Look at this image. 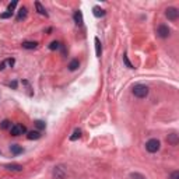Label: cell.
<instances>
[{
  "instance_id": "obj_3",
  "label": "cell",
  "mask_w": 179,
  "mask_h": 179,
  "mask_svg": "<svg viewBox=\"0 0 179 179\" xmlns=\"http://www.w3.org/2000/svg\"><path fill=\"white\" fill-rule=\"evenodd\" d=\"M25 132H27V129L24 125H13V126L10 128L11 136H21V134H24Z\"/></svg>"
},
{
  "instance_id": "obj_9",
  "label": "cell",
  "mask_w": 179,
  "mask_h": 179,
  "mask_svg": "<svg viewBox=\"0 0 179 179\" xmlns=\"http://www.w3.org/2000/svg\"><path fill=\"white\" fill-rule=\"evenodd\" d=\"M95 53H97V56L98 57H101V53H102V46H101V42H99L98 38H95Z\"/></svg>"
},
{
  "instance_id": "obj_24",
  "label": "cell",
  "mask_w": 179,
  "mask_h": 179,
  "mask_svg": "<svg viewBox=\"0 0 179 179\" xmlns=\"http://www.w3.org/2000/svg\"><path fill=\"white\" fill-rule=\"evenodd\" d=\"M16 6H17V1H16V0H14V1H11V3L9 4V11H10V13H13V10H14V7H16Z\"/></svg>"
},
{
  "instance_id": "obj_1",
  "label": "cell",
  "mask_w": 179,
  "mask_h": 179,
  "mask_svg": "<svg viewBox=\"0 0 179 179\" xmlns=\"http://www.w3.org/2000/svg\"><path fill=\"white\" fill-rule=\"evenodd\" d=\"M133 94L137 98H145L148 95V87L144 84H137L133 87Z\"/></svg>"
},
{
  "instance_id": "obj_12",
  "label": "cell",
  "mask_w": 179,
  "mask_h": 179,
  "mask_svg": "<svg viewBox=\"0 0 179 179\" xmlns=\"http://www.w3.org/2000/svg\"><path fill=\"white\" fill-rule=\"evenodd\" d=\"M92 11H94L95 17H104V16H105V10H102L101 7H94Z\"/></svg>"
},
{
  "instance_id": "obj_26",
  "label": "cell",
  "mask_w": 179,
  "mask_h": 179,
  "mask_svg": "<svg viewBox=\"0 0 179 179\" xmlns=\"http://www.w3.org/2000/svg\"><path fill=\"white\" fill-rule=\"evenodd\" d=\"M13 16V13H10V11H7V13H3V14H0V18H9Z\"/></svg>"
},
{
  "instance_id": "obj_20",
  "label": "cell",
  "mask_w": 179,
  "mask_h": 179,
  "mask_svg": "<svg viewBox=\"0 0 179 179\" xmlns=\"http://www.w3.org/2000/svg\"><path fill=\"white\" fill-rule=\"evenodd\" d=\"M133 179H145V176L144 175H141V174H137V172H134V174H132L130 175Z\"/></svg>"
},
{
  "instance_id": "obj_7",
  "label": "cell",
  "mask_w": 179,
  "mask_h": 179,
  "mask_svg": "<svg viewBox=\"0 0 179 179\" xmlns=\"http://www.w3.org/2000/svg\"><path fill=\"white\" fill-rule=\"evenodd\" d=\"M27 137L30 139V140H38L39 137H41V133L38 132V130H31V132H28L27 133Z\"/></svg>"
},
{
  "instance_id": "obj_5",
  "label": "cell",
  "mask_w": 179,
  "mask_h": 179,
  "mask_svg": "<svg viewBox=\"0 0 179 179\" xmlns=\"http://www.w3.org/2000/svg\"><path fill=\"white\" fill-rule=\"evenodd\" d=\"M157 34L160 38H168V37H169V28L166 25H164V24H161V25H158V28H157Z\"/></svg>"
},
{
  "instance_id": "obj_16",
  "label": "cell",
  "mask_w": 179,
  "mask_h": 179,
  "mask_svg": "<svg viewBox=\"0 0 179 179\" xmlns=\"http://www.w3.org/2000/svg\"><path fill=\"white\" fill-rule=\"evenodd\" d=\"M10 151H11L13 154H16V155H17V154L22 153V148H21V147H20L18 144H13L11 147H10Z\"/></svg>"
},
{
  "instance_id": "obj_21",
  "label": "cell",
  "mask_w": 179,
  "mask_h": 179,
  "mask_svg": "<svg viewBox=\"0 0 179 179\" xmlns=\"http://www.w3.org/2000/svg\"><path fill=\"white\" fill-rule=\"evenodd\" d=\"M59 46H60V43L55 41V42H52L51 45H49V49H51V51H55V49H57Z\"/></svg>"
},
{
  "instance_id": "obj_25",
  "label": "cell",
  "mask_w": 179,
  "mask_h": 179,
  "mask_svg": "<svg viewBox=\"0 0 179 179\" xmlns=\"http://www.w3.org/2000/svg\"><path fill=\"white\" fill-rule=\"evenodd\" d=\"M171 179H179V171H174L171 174Z\"/></svg>"
},
{
  "instance_id": "obj_22",
  "label": "cell",
  "mask_w": 179,
  "mask_h": 179,
  "mask_svg": "<svg viewBox=\"0 0 179 179\" xmlns=\"http://www.w3.org/2000/svg\"><path fill=\"white\" fill-rule=\"evenodd\" d=\"M123 62H125V64H126V66H128L129 69H133V64L130 63V62H129V59H128V56H126V55L123 56Z\"/></svg>"
},
{
  "instance_id": "obj_17",
  "label": "cell",
  "mask_w": 179,
  "mask_h": 179,
  "mask_svg": "<svg viewBox=\"0 0 179 179\" xmlns=\"http://www.w3.org/2000/svg\"><path fill=\"white\" fill-rule=\"evenodd\" d=\"M27 17V9L25 7H21V9L18 10V16H17V20L20 21V20H22V18Z\"/></svg>"
},
{
  "instance_id": "obj_6",
  "label": "cell",
  "mask_w": 179,
  "mask_h": 179,
  "mask_svg": "<svg viewBox=\"0 0 179 179\" xmlns=\"http://www.w3.org/2000/svg\"><path fill=\"white\" fill-rule=\"evenodd\" d=\"M6 169L11 171V172H20V171H22V165H20V164H9V165H6Z\"/></svg>"
},
{
  "instance_id": "obj_18",
  "label": "cell",
  "mask_w": 179,
  "mask_h": 179,
  "mask_svg": "<svg viewBox=\"0 0 179 179\" xmlns=\"http://www.w3.org/2000/svg\"><path fill=\"white\" fill-rule=\"evenodd\" d=\"M80 136H81V130L80 129H76V130H74V133H73L72 136H70V140H77V139H80Z\"/></svg>"
},
{
  "instance_id": "obj_19",
  "label": "cell",
  "mask_w": 179,
  "mask_h": 179,
  "mask_svg": "<svg viewBox=\"0 0 179 179\" xmlns=\"http://www.w3.org/2000/svg\"><path fill=\"white\" fill-rule=\"evenodd\" d=\"M0 128L1 129H9V128H11V123H10V120H3L1 122V125H0Z\"/></svg>"
},
{
  "instance_id": "obj_23",
  "label": "cell",
  "mask_w": 179,
  "mask_h": 179,
  "mask_svg": "<svg viewBox=\"0 0 179 179\" xmlns=\"http://www.w3.org/2000/svg\"><path fill=\"white\" fill-rule=\"evenodd\" d=\"M35 126L38 129H45V123H43L42 120H37V122H35Z\"/></svg>"
},
{
  "instance_id": "obj_14",
  "label": "cell",
  "mask_w": 179,
  "mask_h": 179,
  "mask_svg": "<svg viewBox=\"0 0 179 179\" xmlns=\"http://www.w3.org/2000/svg\"><path fill=\"white\" fill-rule=\"evenodd\" d=\"M35 7H37V10H38V13H39V14H42V16H48L46 10L43 9L42 4H41L39 1H35Z\"/></svg>"
},
{
  "instance_id": "obj_11",
  "label": "cell",
  "mask_w": 179,
  "mask_h": 179,
  "mask_svg": "<svg viewBox=\"0 0 179 179\" xmlns=\"http://www.w3.org/2000/svg\"><path fill=\"white\" fill-rule=\"evenodd\" d=\"M78 66H80V62H78L77 59H74V60H72V62L69 63V70L74 72V70H77V69H78Z\"/></svg>"
},
{
  "instance_id": "obj_15",
  "label": "cell",
  "mask_w": 179,
  "mask_h": 179,
  "mask_svg": "<svg viewBox=\"0 0 179 179\" xmlns=\"http://www.w3.org/2000/svg\"><path fill=\"white\" fill-rule=\"evenodd\" d=\"M7 64H9V66H13L14 59H7V60H4V62H1V63H0V70H4Z\"/></svg>"
},
{
  "instance_id": "obj_10",
  "label": "cell",
  "mask_w": 179,
  "mask_h": 179,
  "mask_svg": "<svg viewBox=\"0 0 179 179\" xmlns=\"http://www.w3.org/2000/svg\"><path fill=\"white\" fill-rule=\"evenodd\" d=\"M37 46H38V43L37 42H31V41L22 42V48H24V49H35Z\"/></svg>"
},
{
  "instance_id": "obj_4",
  "label": "cell",
  "mask_w": 179,
  "mask_h": 179,
  "mask_svg": "<svg viewBox=\"0 0 179 179\" xmlns=\"http://www.w3.org/2000/svg\"><path fill=\"white\" fill-rule=\"evenodd\" d=\"M165 16H166L168 20L175 21V20L178 18V16H179V11H178V9H175V7H169V9L165 10Z\"/></svg>"
},
{
  "instance_id": "obj_8",
  "label": "cell",
  "mask_w": 179,
  "mask_h": 179,
  "mask_svg": "<svg viewBox=\"0 0 179 179\" xmlns=\"http://www.w3.org/2000/svg\"><path fill=\"white\" fill-rule=\"evenodd\" d=\"M74 21H76L77 25H83V14H81L80 10H77L74 13Z\"/></svg>"
},
{
  "instance_id": "obj_2",
  "label": "cell",
  "mask_w": 179,
  "mask_h": 179,
  "mask_svg": "<svg viewBox=\"0 0 179 179\" xmlns=\"http://www.w3.org/2000/svg\"><path fill=\"white\" fill-rule=\"evenodd\" d=\"M161 144H160V141L157 139H151L145 143V150L148 151V153H157L158 150H160Z\"/></svg>"
},
{
  "instance_id": "obj_13",
  "label": "cell",
  "mask_w": 179,
  "mask_h": 179,
  "mask_svg": "<svg viewBox=\"0 0 179 179\" xmlns=\"http://www.w3.org/2000/svg\"><path fill=\"white\" fill-rule=\"evenodd\" d=\"M168 141H169L172 145H176L178 144V134H175V133L169 134V136H168Z\"/></svg>"
}]
</instances>
